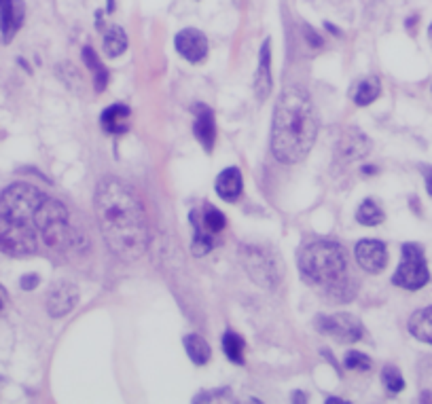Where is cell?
<instances>
[{"instance_id": "1", "label": "cell", "mask_w": 432, "mask_h": 404, "mask_svg": "<svg viewBox=\"0 0 432 404\" xmlns=\"http://www.w3.org/2000/svg\"><path fill=\"white\" fill-rule=\"evenodd\" d=\"M94 210L102 237L113 254L136 261L149 248V218L138 193L119 178L106 176L98 182Z\"/></svg>"}, {"instance_id": "2", "label": "cell", "mask_w": 432, "mask_h": 404, "mask_svg": "<svg viewBox=\"0 0 432 404\" xmlns=\"http://www.w3.org/2000/svg\"><path fill=\"white\" fill-rule=\"evenodd\" d=\"M318 136V117L310 96L288 87L275 104L271 125V152L280 164L293 166L308 157Z\"/></svg>"}, {"instance_id": "3", "label": "cell", "mask_w": 432, "mask_h": 404, "mask_svg": "<svg viewBox=\"0 0 432 404\" xmlns=\"http://www.w3.org/2000/svg\"><path fill=\"white\" fill-rule=\"evenodd\" d=\"M345 252L335 241H312L299 252V269L308 282L331 288L345 275Z\"/></svg>"}, {"instance_id": "4", "label": "cell", "mask_w": 432, "mask_h": 404, "mask_svg": "<svg viewBox=\"0 0 432 404\" xmlns=\"http://www.w3.org/2000/svg\"><path fill=\"white\" fill-rule=\"evenodd\" d=\"M34 226L43 235L47 248L55 252H66L79 244L77 233L68 222V210L64 203L45 197L34 214Z\"/></svg>"}, {"instance_id": "5", "label": "cell", "mask_w": 432, "mask_h": 404, "mask_svg": "<svg viewBox=\"0 0 432 404\" xmlns=\"http://www.w3.org/2000/svg\"><path fill=\"white\" fill-rule=\"evenodd\" d=\"M45 195L24 182L11 185L0 193V216L17 220V222H28L34 224V214L38 205L43 203Z\"/></svg>"}, {"instance_id": "6", "label": "cell", "mask_w": 432, "mask_h": 404, "mask_svg": "<svg viewBox=\"0 0 432 404\" xmlns=\"http://www.w3.org/2000/svg\"><path fill=\"white\" fill-rule=\"evenodd\" d=\"M0 250L11 257L36 252V226L0 216Z\"/></svg>"}, {"instance_id": "7", "label": "cell", "mask_w": 432, "mask_h": 404, "mask_svg": "<svg viewBox=\"0 0 432 404\" xmlns=\"http://www.w3.org/2000/svg\"><path fill=\"white\" fill-rule=\"evenodd\" d=\"M430 280V271L424 259V250L417 244L403 246V261L392 277V282L405 290H419Z\"/></svg>"}, {"instance_id": "8", "label": "cell", "mask_w": 432, "mask_h": 404, "mask_svg": "<svg viewBox=\"0 0 432 404\" xmlns=\"http://www.w3.org/2000/svg\"><path fill=\"white\" fill-rule=\"evenodd\" d=\"M316 329L329 337H335L339 343H356L365 335L360 319L350 313H335V315H318Z\"/></svg>"}, {"instance_id": "9", "label": "cell", "mask_w": 432, "mask_h": 404, "mask_svg": "<svg viewBox=\"0 0 432 404\" xmlns=\"http://www.w3.org/2000/svg\"><path fill=\"white\" fill-rule=\"evenodd\" d=\"M354 254L358 265L369 273H380L388 265V250L380 239H360L354 248Z\"/></svg>"}, {"instance_id": "10", "label": "cell", "mask_w": 432, "mask_h": 404, "mask_svg": "<svg viewBox=\"0 0 432 404\" xmlns=\"http://www.w3.org/2000/svg\"><path fill=\"white\" fill-rule=\"evenodd\" d=\"M79 303V288L72 282H57L47 294V311L51 317H64Z\"/></svg>"}, {"instance_id": "11", "label": "cell", "mask_w": 432, "mask_h": 404, "mask_svg": "<svg viewBox=\"0 0 432 404\" xmlns=\"http://www.w3.org/2000/svg\"><path fill=\"white\" fill-rule=\"evenodd\" d=\"M174 45H176V51L191 64H199L208 55V38H206L203 32H199L195 28L180 30L176 34Z\"/></svg>"}, {"instance_id": "12", "label": "cell", "mask_w": 432, "mask_h": 404, "mask_svg": "<svg viewBox=\"0 0 432 404\" xmlns=\"http://www.w3.org/2000/svg\"><path fill=\"white\" fill-rule=\"evenodd\" d=\"M244 265H246L248 273L252 275V280L259 282L261 286L273 288L278 284V271H275L271 259L265 252H259L257 248H250L248 254H244Z\"/></svg>"}, {"instance_id": "13", "label": "cell", "mask_w": 432, "mask_h": 404, "mask_svg": "<svg viewBox=\"0 0 432 404\" xmlns=\"http://www.w3.org/2000/svg\"><path fill=\"white\" fill-rule=\"evenodd\" d=\"M195 138L203 146L206 152H212L214 142H216V123H214V113L206 104H195Z\"/></svg>"}, {"instance_id": "14", "label": "cell", "mask_w": 432, "mask_h": 404, "mask_svg": "<svg viewBox=\"0 0 432 404\" xmlns=\"http://www.w3.org/2000/svg\"><path fill=\"white\" fill-rule=\"evenodd\" d=\"M24 22V5L22 0H0V32L3 41L9 43Z\"/></svg>"}, {"instance_id": "15", "label": "cell", "mask_w": 432, "mask_h": 404, "mask_svg": "<svg viewBox=\"0 0 432 404\" xmlns=\"http://www.w3.org/2000/svg\"><path fill=\"white\" fill-rule=\"evenodd\" d=\"M271 94V41L267 38L261 47L259 68L254 72V96L259 102H265Z\"/></svg>"}, {"instance_id": "16", "label": "cell", "mask_w": 432, "mask_h": 404, "mask_svg": "<svg viewBox=\"0 0 432 404\" xmlns=\"http://www.w3.org/2000/svg\"><path fill=\"white\" fill-rule=\"evenodd\" d=\"M191 220H193V226H195V233H203V235H216L221 233L227 224V218L221 210H216L212 205H203L201 210L193 212L191 214Z\"/></svg>"}, {"instance_id": "17", "label": "cell", "mask_w": 432, "mask_h": 404, "mask_svg": "<svg viewBox=\"0 0 432 404\" xmlns=\"http://www.w3.org/2000/svg\"><path fill=\"white\" fill-rule=\"evenodd\" d=\"M129 119H131V110L125 104H113L102 113L100 125L106 134L121 136L129 129Z\"/></svg>"}, {"instance_id": "18", "label": "cell", "mask_w": 432, "mask_h": 404, "mask_svg": "<svg viewBox=\"0 0 432 404\" xmlns=\"http://www.w3.org/2000/svg\"><path fill=\"white\" fill-rule=\"evenodd\" d=\"M216 193H219V197L223 201H238L240 195H242V189H244V182H242V174L238 168H227L219 174V178H216Z\"/></svg>"}, {"instance_id": "19", "label": "cell", "mask_w": 432, "mask_h": 404, "mask_svg": "<svg viewBox=\"0 0 432 404\" xmlns=\"http://www.w3.org/2000/svg\"><path fill=\"white\" fill-rule=\"evenodd\" d=\"M409 333L422 341L432 345V305L417 309L411 317H409Z\"/></svg>"}, {"instance_id": "20", "label": "cell", "mask_w": 432, "mask_h": 404, "mask_svg": "<svg viewBox=\"0 0 432 404\" xmlns=\"http://www.w3.org/2000/svg\"><path fill=\"white\" fill-rule=\"evenodd\" d=\"M380 78L375 76H369V78H363L360 83L354 87L352 92V100L358 104V106H369L371 102H375L380 98Z\"/></svg>"}, {"instance_id": "21", "label": "cell", "mask_w": 432, "mask_h": 404, "mask_svg": "<svg viewBox=\"0 0 432 404\" xmlns=\"http://www.w3.org/2000/svg\"><path fill=\"white\" fill-rule=\"evenodd\" d=\"M182 343H185V352H187V356L191 358L193 364H197V366L208 364V360H210V356H212V349H210V345H208V341H206L203 337H199V335H187V337L182 339Z\"/></svg>"}, {"instance_id": "22", "label": "cell", "mask_w": 432, "mask_h": 404, "mask_svg": "<svg viewBox=\"0 0 432 404\" xmlns=\"http://www.w3.org/2000/svg\"><path fill=\"white\" fill-rule=\"evenodd\" d=\"M83 62L85 66L94 72V85H96V92L102 94L106 89V83H108V70L104 68V64L100 62L98 53H94L92 47H85L83 49Z\"/></svg>"}, {"instance_id": "23", "label": "cell", "mask_w": 432, "mask_h": 404, "mask_svg": "<svg viewBox=\"0 0 432 404\" xmlns=\"http://www.w3.org/2000/svg\"><path fill=\"white\" fill-rule=\"evenodd\" d=\"M127 49V36H125V30L121 26H113L108 28L106 36H104V51L110 55V57H119L121 53H125Z\"/></svg>"}, {"instance_id": "24", "label": "cell", "mask_w": 432, "mask_h": 404, "mask_svg": "<svg viewBox=\"0 0 432 404\" xmlns=\"http://www.w3.org/2000/svg\"><path fill=\"white\" fill-rule=\"evenodd\" d=\"M356 220L365 226H377L380 222H384V212L373 199H365L356 212Z\"/></svg>"}, {"instance_id": "25", "label": "cell", "mask_w": 432, "mask_h": 404, "mask_svg": "<svg viewBox=\"0 0 432 404\" xmlns=\"http://www.w3.org/2000/svg\"><path fill=\"white\" fill-rule=\"evenodd\" d=\"M244 349H246V343L238 333H227L223 337V352L231 362L244 364Z\"/></svg>"}, {"instance_id": "26", "label": "cell", "mask_w": 432, "mask_h": 404, "mask_svg": "<svg viewBox=\"0 0 432 404\" xmlns=\"http://www.w3.org/2000/svg\"><path fill=\"white\" fill-rule=\"evenodd\" d=\"M369 148H371V144L365 140L363 134H358V138L345 136V138H343V144H341V152L347 154V157H352V159L363 157Z\"/></svg>"}, {"instance_id": "27", "label": "cell", "mask_w": 432, "mask_h": 404, "mask_svg": "<svg viewBox=\"0 0 432 404\" xmlns=\"http://www.w3.org/2000/svg\"><path fill=\"white\" fill-rule=\"evenodd\" d=\"M382 381H384V385H386V389H388L390 394H398V391H403V387H405V379H403V375L398 373V368H394V366H386V368L382 370Z\"/></svg>"}, {"instance_id": "28", "label": "cell", "mask_w": 432, "mask_h": 404, "mask_svg": "<svg viewBox=\"0 0 432 404\" xmlns=\"http://www.w3.org/2000/svg\"><path fill=\"white\" fill-rule=\"evenodd\" d=\"M343 364L350 370H369L371 368V360L363 352H350V354H345Z\"/></svg>"}, {"instance_id": "29", "label": "cell", "mask_w": 432, "mask_h": 404, "mask_svg": "<svg viewBox=\"0 0 432 404\" xmlns=\"http://www.w3.org/2000/svg\"><path fill=\"white\" fill-rule=\"evenodd\" d=\"M214 248V235H203V233H195L193 239V254L195 257H203Z\"/></svg>"}, {"instance_id": "30", "label": "cell", "mask_w": 432, "mask_h": 404, "mask_svg": "<svg viewBox=\"0 0 432 404\" xmlns=\"http://www.w3.org/2000/svg\"><path fill=\"white\" fill-rule=\"evenodd\" d=\"M20 284H22V290H34L38 286V275L36 273H28V275L22 277Z\"/></svg>"}, {"instance_id": "31", "label": "cell", "mask_w": 432, "mask_h": 404, "mask_svg": "<svg viewBox=\"0 0 432 404\" xmlns=\"http://www.w3.org/2000/svg\"><path fill=\"white\" fill-rule=\"evenodd\" d=\"M303 32L308 34L305 38L310 41V45H312V47H320V45H322V38H320V36H318V34H316L310 26H303Z\"/></svg>"}, {"instance_id": "32", "label": "cell", "mask_w": 432, "mask_h": 404, "mask_svg": "<svg viewBox=\"0 0 432 404\" xmlns=\"http://www.w3.org/2000/svg\"><path fill=\"white\" fill-rule=\"evenodd\" d=\"M426 189H428V195H432V170H426Z\"/></svg>"}, {"instance_id": "33", "label": "cell", "mask_w": 432, "mask_h": 404, "mask_svg": "<svg viewBox=\"0 0 432 404\" xmlns=\"http://www.w3.org/2000/svg\"><path fill=\"white\" fill-rule=\"evenodd\" d=\"M326 402H329V404H341L343 400H339V398H329Z\"/></svg>"}, {"instance_id": "34", "label": "cell", "mask_w": 432, "mask_h": 404, "mask_svg": "<svg viewBox=\"0 0 432 404\" xmlns=\"http://www.w3.org/2000/svg\"><path fill=\"white\" fill-rule=\"evenodd\" d=\"M115 11V0H108V13Z\"/></svg>"}, {"instance_id": "35", "label": "cell", "mask_w": 432, "mask_h": 404, "mask_svg": "<svg viewBox=\"0 0 432 404\" xmlns=\"http://www.w3.org/2000/svg\"><path fill=\"white\" fill-rule=\"evenodd\" d=\"M365 174H375V168H363Z\"/></svg>"}, {"instance_id": "36", "label": "cell", "mask_w": 432, "mask_h": 404, "mask_svg": "<svg viewBox=\"0 0 432 404\" xmlns=\"http://www.w3.org/2000/svg\"><path fill=\"white\" fill-rule=\"evenodd\" d=\"M295 400H301V402H305V400H308V398H305V396H303V394H295Z\"/></svg>"}, {"instance_id": "37", "label": "cell", "mask_w": 432, "mask_h": 404, "mask_svg": "<svg viewBox=\"0 0 432 404\" xmlns=\"http://www.w3.org/2000/svg\"><path fill=\"white\" fill-rule=\"evenodd\" d=\"M428 41H430V45H432V24H430V28H428Z\"/></svg>"}, {"instance_id": "38", "label": "cell", "mask_w": 432, "mask_h": 404, "mask_svg": "<svg viewBox=\"0 0 432 404\" xmlns=\"http://www.w3.org/2000/svg\"><path fill=\"white\" fill-rule=\"evenodd\" d=\"M0 309H3V294H0Z\"/></svg>"}]
</instances>
